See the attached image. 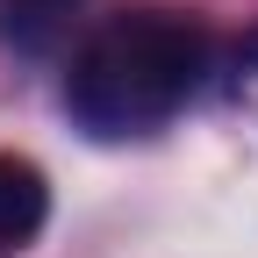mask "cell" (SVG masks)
<instances>
[{
    "mask_svg": "<svg viewBox=\"0 0 258 258\" xmlns=\"http://www.w3.org/2000/svg\"><path fill=\"white\" fill-rule=\"evenodd\" d=\"M50 222V179L22 151H0V258H15L43 237Z\"/></svg>",
    "mask_w": 258,
    "mask_h": 258,
    "instance_id": "obj_2",
    "label": "cell"
},
{
    "mask_svg": "<svg viewBox=\"0 0 258 258\" xmlns=\"http://www.w3.org/2000/svg\"><path fill=\"white\" fill-rule=\"evenodd\" d=\"M215 64L208 29L179 8H115L64 64V115L93 144L158 137Z\"/></svg>",
    "mask_w": 258,
    "mask_h": 258,
    "instance_id": "obj_1",
    "label": "cell"
},
{
    "mask_svg": "<svg viewBox=\"0 0 258 258\" xmlns=\"http://www.w3.org/2000/svg\"><path fill=\"white\" fill-rule=\"evenodd\" d=\"M86 0H0V50L22 64H43L64 50V36L79 29Z\"/></svg>",
    "mask_w": 258,
    "mask_h": 258,
    "instance_id": "obj_3",
    "label": "cell"
},
{
    "mask_svg": "<svg viewBox=\"0 0 258 258\" xmlns=\"http://www.w3.org/2000/svg\"><path fill=\"white\" fill-rule=\"evenodd\" d=\"M222 101L258 129V29H244V43L230 50V64H222Z\"/></svg>",
    "mask_w": 258,
    "mask_h": 258,
    "instance_id": "obj_4",
    "label": "cell"
}]
</instances>
